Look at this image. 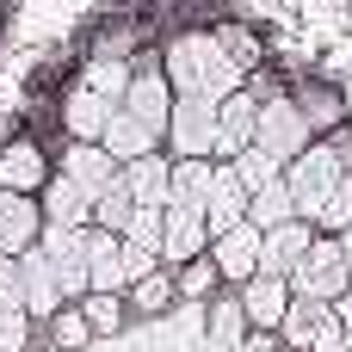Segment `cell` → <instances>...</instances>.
Returning a JSON list of instances; mask_svg holds the SVG:
<instances>
[{"label": "cell", "instance_id": "6da1fadb", "mask_svg": "<svg viewBox=\"0 0 352 352\" xmlns=\"http://www.w3.org/2000/svg\"><path fill=\"white\" fill-rule=\"evenodd\" d=\"M161 74L173 99H229L241 87V62L217 43V31H173L161 50Z\"/></svg>", "mask_w": 352, "mask_h": 352}, {"label": "cell", "instance_id": "7a4b0ae2", "mask_svg": "<svg viewBox=\"0 0 352 352\" xmlns=\"http://www.w3.org/2000/svg\"><path fill=\"white\" fill-rule=\"evenodd\" d=\"M316 142V130H309V118H303V105H297V93H272V99H260V111H254V148H266L278 167H291L303 148Z\"/></svg>", "mask_w": 352, "mask_h": 352}, {"label": "cell", "instance_id": "3957f363", "mask_svg": "<svg viewBox=\"0 0 352 352\" xmlns=\"http://www.w3.org/2000/svg\"><path fill=\"white\" fill-rule=\"evenodd\" d=\"M340 173H346V167H340V155L328 148V136H316V142L285 167V186H291V204H297L303 223L322 217V204H328V192L340 186Z\"/></svg>", "mask_w": 352, "mask_h": 352}, {"label": "cell", "instance_id": "277c9868", "mask_svg": "<svg viewBox=\"0 0 352 352\" xmlns=\"http://www.w3.org/2000/svg\"><path fill=\"white\" fill-rule=\"evenodd\" d=\"M217 105H223V99H173L161 148H167L173 161H210V142H217Z\"/></svg>", "mask_w": 352, "mask_h": 352}, {"label": "cell", "instance_id": "5b68a950", "mask_svg": "<svg viewBox=\"0 0 352 352\" xmlns=\"http://www.w3.org/2000/svg\"><path fill=\"white\" fill-rule=\"evenodd\" d=\"M285 285H291V297H316V303L346 297L352 272H346V260H340V241H334V235H316V248L297 260V272H291Z\"/></svg>", "mask_w": 352, "mask_h": 352}, {"label": "cell", "instance_id": "8992f818", "mask_svg": "<svg viewBox=\"0 0 352 352\" xmlns=\"http://www.w3.org/2000/svg\"><path fill=\"white\" fill-rule=\"evenodd\" d=\"M136 124H148L155 136H167V111H173V87H167V74H161V56H142V62H130V87H124V99H118Z\"/></svg>", "mask_w": 352, "mask_h": 352}, {"label": "cell", "instance_id": "52a82bcc", "mask_svg": "<svg viewBox=\"0 0 352 352\" xmlns=\"http://www.w3.org/2000/svg\"><path fill=\"white\" fill-rule=\"evenodd\" d=\"M204 260L217 266V278H223V285H248V278L260 272V229H254V223H235V229L210 235Z\"/></svg>", "mask_w": 352, "mask_h": 352}, {"label": "cell", "instance_id": "ba28073f", "mask_svg": "<svg viewBox=\"0 0 352 352\" xmlns=\"http://www.w3.org/2000/svg\"><path fill=\"white\" fill-rule=\"evenodd\" d=\"M210 248V229H204V210H186V204H167V223H161V266H186V260H204Z\"/></svg>", "mask_w": 352, "mask_h": 352}, {"label": "cell", "instance_id": "9c48e42d", "mask_svg": "<svg viewBox=\"0 0 352 352\" xmlns=\"http://www.w3.org/2000/svg\"><path fill=\"white\" fill-rule=\"evenodd\" d=\"M309 248H316V223L291 217V223H278V229L260 235V272H266V278H291Z\"/></svg>", "mask_w": 352, "mask_h": 352}, {"label": "cell", "instance_id": "30bf717a", "mask_svg": "<svg viewBox=\"0 0 352 352\" xmlns=\"http://www.w3.org/2000/svg\"><path fill=\"white\" fill-rule=\"evenodd\" d=\"M19 297H25V316L31 322H50L62 309V285H56V266L43 248H25L19 254Z\"/></svg>", "mask_w": 352, "mask_h": 352}, {"label": "cell", "instance_id": "8fae6325", "mask_svg": "<svg viewBox=\"0 0 352 352\" xmlns=\"http://www.w3.org/2000/svg\"><path fill=\"white\" fill-rule=\"evenodd\" d=\"M50 173H56V161H50L31 136H12V142L0 148V192H25V198H37Z\"/></svg>", "mask_w": 352, "mask_h": 352}, {"label": "cell", "instance_id": "7c38bea8", "mask_svg": "<svg viewBox=\"0 0 352 352\" xmlns=\"http://www.w3.org/2000/svg\"><path fill=\"white\" fill-rule=\"evenodd\" d=\"M254 111H260V99H254L248 87H235V93L217 105V142H210V161H235V155L254 142Z\"/></svg>", "mask_w": 352, "mask_h": 352}, {"label": "cell", "instance_id": "4fadbf2b", "mask_svg": "<svg viewBox=\"0 0 352 352\" xmlns=\"http://www.w3.org/2000/svg\"><path fill=\"white\" fill-rule=\"evenodd\" d=\"M56 173H62V179H74L87 198H99L105 186H118V161H111L99 142H68V148L56 155Z\"/></svg>", "mask_w": 352, "mask_h": 352}, {"label": "cell", "instance_id": "5bb4252c", "mask_svg": "<svg viewBox=\"0 0 352 352\" xmlns=\"http://www.w3.org/2000/svg\"><path fill=\"white\" fill-rule=\"evenodd\" d=\"M167 173H173V155L155 148V155H136L118 167V186L130 192V204H148V210H167Z\"/></svg>", "mask_w": 352, "mask_h": 352}, {"label": "cell", "instance_id": "9a60e30c", "mask_svg": "<svg viewBox=\"0 0 352 352\" xmlns=\"http://www.w3.org/2000/svg\"><path fill=\"white\" fill-rule=\"evenodd\" d=\"M37 210H43V229H93V198H87L74 179H62V173L43 179Z\"/></svg>", "mask_w": 352, "mask_h": 352}, {"label": "cell", "instance_id": "2e32d148", "mask_svg": "<svg viewBox=\"0 0 352 352\" xmlns=\"http://www.w3.org/2000/svg\"><path fill=\"white\" fill-rule=\"evenodd\" d=\"M235 303H241L248 328H266V334H278V322H285V309H291V285H285V278H266V272H254L248 285H235Z\"/></svg>", "mask_w": 352, "mask_h": 352}, {"label": "cell", "instance_id": "e0dca14e", "mask_svg": "<svg viewBox=\"0 0 352 352\" xmlns=\"http://www.w3.org/2000/svg\"><path fill=\"white\" fill-rule=\"evenodd\" d=\"M111 99L105 93H93V87H68V99H62V130H68V142H99L105 136V124H111Z\"/></svg>", "mask_w": 352, "mask_h": 352}, {"label": "cell", "instance_id": "ac0fdd59", "mask_svg": "<svg viewBox=\"0 0 352 352\" xmlns=\"http://www.w3.org/2000/svg\"><path fill=\"white\" fill-rule=\"evenodd\" d=\"M37 235H43V210H37V198H25V192H0V254H25V248H37Z\"/></svg>", "mask_w": 352, "mask_h": 352}, {"label": "cell", "instance_id": "d6986e66", "mask_svg": "<svg viewBox=\"0 0 352 352\" xmlns=\"http://www.w3.org/2000/svg\"><path fill=\"white\" fill-rule=\"evenodd\" d=\"M235 223H248V192H241V179L217 161L210 192H204V229H210V235H223V229H235Z\"/></svg>", "mask_w": 352, "mask_h": 352}, {"label": "cell", "instance_id": "ffe728a7", "mask_svg": "<svg viewBox=\"0 0 352 352\" xmlns=\"http://www.w3.org/2000/svg\"><path fill=\"white\" fill-rule=\"evenodd\" d=\"M124 241L105 229H87V291H124Z\"/></svg>", "mask_w": 352, "mask_h": 352}, {"label": "cell", "instance_id": "44dd1931", "mask_svg": "<svg viewBox=\"0 0 352 352\" xmlns=\"http://www.w3.org/2000/svg\"><path fill=\"white\" fill-rule=\"evenodd\" d=\"M99 148L124 167V161H136V155H155V148H161V136H155L148 124H136V118L118 105V111H111V124H105V136H99Z\"/></svg>", "mask_w": 352, "mask_h": 352}, {"label": "cell", "instance_id": "7402d4cb", "mask_svg": "<svg viewBox=\"0 0 352 352\" xmlns=\"http://www.w3.org/2000/svg\"><path fill=\"white\" fill-rule=\"evenodd\" d=\"M241 334H248V316H241L235 291H217V297L204 303V346L210 352H235Z\"/></svg>", "mask_w": 352, "mask_h": 352}, {"label": "cell", "instance_id": "603a6c76", "mask_svg": "<svg viewBox=\"0 0 352 352\" xmlns=\"http://www.w3.org/2000/svg\"><path fill=\"white\" fill-rule=\"evenodd\" d=\"M74 309H80V322H87L93 340H118V334L130 328V303H124V291H87Z\"/></svg>", "mask_w": 352, "mask_h": 352}, {"label": "cell", "instance_id": "cb8c5ba5", "mask_svg": "<svg viewBox=\"0 0 352 352\" xmlns=\"http://www.w3.org/2000/svg\"><path fill=\"white\" fill-rule=\"evenodd\" d=\"M322 322H328V303H316V297H291V309H285V322H278V346L303 352L309 340H316Z\"/></svg>", "mask_w": 352, "mask_h": 352}, {"label": "cell", "instance_id": "d4e9b609", "mask_svg": "<svg viewBox=\"0 0 352 352\" xmlns=\"http://www.w3.org/2000/svg\"><path fill=\"white\" fill-rule=\"evenodd\" d=\"M210 173H217V161H173V173H167V204H186V210H204V192H210Z\"/></svg>", "mask_w": 352, "mask_h": 352}, {"label": "cell", "instance_id": "484cf974", "mask_svg": "<svg viewBox=\"0 0 352 352\" xmlns=\"http://www.w3.org/2000/svg\"><path fill=\"white\" fill-rule=\"evenodd\" d=\"M173 266H155L148 278H136L130 291H124V303H130V316H167L173 309Z\"/></svg>", "mask_w": 352, "mask_h": 352}, {"label": "cell", "instance_id": "4316f807", "mask_svg": "<svg viewBox=\"0 0 352 352\" xmlns=\"http://www.w3.org/2000/svg\"><path fill=\"white\" fill-rule=\"evenodd\" d=\"M223 167H229V173H235V179H241V192H248V198H254V192H266V186H278V179H285V167H278V161H272V155H266V148H254V142H248V148H241V155H235V161H223Z\"/></svg>", "mask_w": 352, "mask_h": 352}, {"label": "cell", "instance_id": "83f0119b", "mask_svg": "<svg viewBox=\"0 0 352 352\" xmlns=\"http://www.w3.org/2000/svg\"><path fill=\"white\" fill-rule=\"evenodd\" d=\"M291 217H297V204H291V186H285V179L248 198V223H254L260 235H266V229H278V223H291Z\"/></svg>", "mask_w": 352, "mask_h": 352}, {"label": "cell", "instance_id": "f1b7e54d", "mask_svg": "<svg viewBox=\"0 0 352 352\" xmlns=\"http://www.w3.org/2000/svg\"><path fill=\"white\" fill-rule=\"evenodd\" d=\"M80 87H93V93H105V99L118 105L124 87H130V62H118V56H93L87 74H80Z\"/></svg>", "mask_w": 352, "mask_h": 352}, {"label": "cell", "instance_id": "f546056e", "mask_svg": "<svg viewBox=\"0 0 352 352\" xmlns=\"http://www.w3.org/2000/svg\"><path fill=\"white\" fill-rule=\"evenodd\" d=\"M130 217H136V204H130V192H124V186H105V192L93 198V229L124 235V229H130Z\"/></svg>", "mask_w": 352, "mask_h": 352}, {"label": "cell", "instance_id": "4dcf8cb0", "mask_svg": "<svg viewBox=\"0 0 352 352\" xmlns=\"http://www.w3.org/2000/svg\"><path fill=\"white\" fill-rule=\"evenodd\" d=\"M173 291H179L186 303H210V297L223 291V278H217V266H210V260H186V266L173 272Z\"/></svg>", "mask_w": 352, "mask_h": 352}, {"label": "cell", "instance_id": "1f68e13d", "mask_svg": "<svg viewBox=\"0 0 352 352\" xmlns=\"http://www.w3.org/2000/svg\"><path fill=\"white\" fill-rule=\"evenodd\" d=\"M50 346H56V352H87V346H93V334H87V322H80L74 303H62V309L50 316Z\"/></svg>", "mask_w": 352, "mask_h": 352}, {"label": "cell", "instance_id": "d6a6232c", "mask_svg": "<svg viewBox=\"0 0 352 352\" xmlns=\"http://www.w3.org/2000/svg\"><path fill=\"white\" fill-rule=\"evenodd\" d=\"M340 229H352V173H340V186L328 192V204L316 217V235H340Z\"/></svg>", "mask_w": 352, "mask_h": 352}, {"label": "cell", "instance_id": "836d02e7", "mask_svg": "<svg viewBox=\"0 0 352 352\" xmlns=\"http://www.w3.org/2000/svg\"><path fill=\"white\" fill-rule=\"evenodd\" d=\"M161 223H167V210L136 204V217H130V229H124L118 241H124V248H148V254H161Z\"/></svg>", "mask_w": 352, "mask_h": 352}, {"label": "cell", "instance_id": "e575fe53", "mask_svg": "<svg viewBox=\"0 0 352 352\" xmlns=\"http://www.w3.org/2000/svg\"><path fill=\"white\" fill-rule=\"evenodd\" d=\"M217 43H223V50H229V56H235L241 68H248V62L260 56V43H254V31H241V25H217Z\"/></svg>", "mask_w": 352, "mask_h": 352}, {"label": "cell", "instance_id": "d590c367", "mask_svg": "<svg viewBox=\"0 0 352 352\" xmlns=\"http://www.w3.org/2000/svg\"><path fill=\"white\" fill-rule=\"evenodd\" d=\"M25 346H31V316L25 309L0 316V352H25Z\"/></svg>", "mask_w": 352, "mask_h": 352}, {"label": "cell", "instance_id": "8d00e7d4", "mask_svg": "<svg viewBox=\"0 0 352 352\" xmlns=\"http://www.w3.org/2000/svg\"><path fill=\"white\" fill-rule=\"evenodd\" d=\"M12 309H25V297H19V260L0 254V316H12Z\"/></svg>", "mask_w": 352, "mask_h": 352}, {"label": "cell", "instance_id": "74e56055", "mask_svg": "<svg viewBox=\"0 0 352 352\" xmlns=\"http://www.w3.org/2000/svg\"><path fill=\"white\" fill-rule=\"evenodd\" d=\"M303 352H352V340H346V328H340V322H334V309H328V322H322V328H316V340H309V346Z\"/></svg>", "mask_w": 352, "mask_h": 352}, {"label": "cell", "instance_id": "f35d334b", "mask_svg": "<svg viewBox=\"0 0 352 352\" xmlns=\"http://www.w3.org/2000/svg\"><path fill=\"white\" fill-rule=\"evenodd\" d=\"M235 352H285V346H278V334H266V328H248Z\"/></svg>", "mask_w": 352, "mask_h": 352}, {"label": "cell", "instance_id": "ab89813d", "mask_svg": "<svg viewBox=\"0 0 352 352\" xmlns=\"http://www.w3.org/2000/svg\"><path fill=\"white\" fill-rule=\"evenodd\" d=\"M334 241H340V260H346V272H352V229H340Z\"/></svg>", "mask_w": 352, "mask_h": 352}]
</instances>
